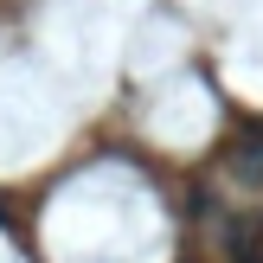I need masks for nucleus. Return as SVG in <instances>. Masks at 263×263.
Listing matches in <instances>:
<instances>
[{"label":"nucleus","mask_w":263,"mask_h":263,"mask_svg":"<svg viewBox=\"0 0 263 263\" xmlns=\"http://www.w3.org/2000/svg\"><path fill=\"white\" fill-rule=\"evenodd\" d=\"M231 174H238V180H251V186L263 180V122L251 128V141H238V154H231Z\"/></svg>","instance_id":"obj_1"}]
</instances>
